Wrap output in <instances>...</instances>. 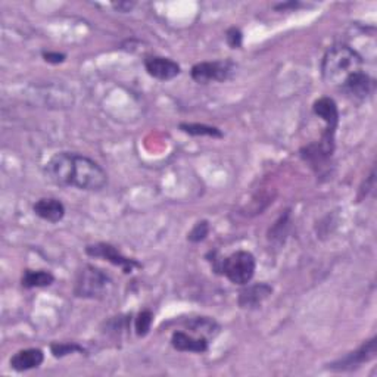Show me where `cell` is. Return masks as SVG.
<instances>
[{
    "label": "cell",
    "instance_id": "obj_5",
    "mask_svg": "<svg viewBox=\"0 0 377 377\" xmlns=\"http://www.w3.org/2000/svg\"><path fill=\"white\" fill-rule=\"evenodd\" d=\"M377 354V339L371 337L366 341L360 348L347 354L345 356L329 364V370L332 371H351L361 367L364 363L374 360Z\"/></svg>",
    "mask_w": 377,
    "mask_h": 377
},
{
    "label": "cell",
    "instance_id": "obj_3",
    "mask_svg": "<svg viewBox=\"0 0 377 377\" xmlns=\"http://www.w3.org/2000/svg\"><path fill=\"white\" fill-rule=\"evenodd\" d=\"M257 269L255 257L248 251H236L232 255L221 258L218 271L227 277L235 285H248Z\"/></svg>",
    "mask_w": 377,
    "mask_h": 377
},
{
    "label": "cell",
    "instance_id": "obj_12",
    "mask_svg": "<svg viewBox=\"0 0 377 377\" xmlns=\"http://www.w3.org/2000/svg\"><path fill=\"white\" fill-rule=\"evenodd\" d=\"M45 361V354L39 348H27L18 351L12 358H11V367L15 371H28L33 368L40 367Z\"/></svg>",
    "mask_w": 377,
    "mask_h": 377
},
{
    "label": "cell",
    "instance_id": "obj_19",
    "mask_svg": "<svg viewBox=\"0 0 377 377\" xmlns=\"http://www.w3.org/2000/svg\"><path fill=\"white\" fill-rule=\"evenodd\" d=\"M50 351H52L55 358H64L69 354L84 352V348L80 347L79 344H75V342H72V344L71 342H62V344H52Z\"/></svg>",
    "mask_w": 377,
    "mask_h": 377
},
{
    "label": "cell",
    "instance_id": "obj_13",
    "mask_svg": "<svg viewBox=\"0 0 377 377\" xmlns=\"http://www.w3.org/2000/svg\"><path fill=\"white\" fill-rule=\"evenodd\" d=\"M171 345L180 352L203 354L208 351V339L203 336H192L184 332H174L171 336Z\"/></svg>",
    "mask_w": 377,
    "mask_h": 377
},
{
    "label": "cell",
    "instance_id": "obj_10",
    "mask_svg": "<svg viewBox=\"0 0 377 377\" xmlns=\"http://www.w3.org/2000/svg\"><path fill=\"white\" fill-rule=\"evenodd\" d=\"M273 293V288L267 283H257V285L248 286L239 293V307L240 308H257Z\"/></svg>",
    "mask_w": 377,
    "mask_h": 377
},
{
    "label": "cell",
    "instance_id": "obj_9",
    "mask_svg": "<svg viewBox=\"0 0 377 377\" xmlns=\"http://www.w3.org/2000/svg\"><path fill=\"white\" fill-rule=\"evenodd\" d=\"M145 68L150 77L161 81L173 80L181 72V68L176 61L164 58V56H147L145 60Z\"/></svg>",
    "mask_w": 377,
    "mask_h": 377
},
{
    "label": "cell",
    "instance_id": "obj_23",
    "mask_svg": "<svg viewBox=\"0 0 377 377\" xmlns=\"http://www.w3.org/2000/svg\"><path fill=\"white\" fill-rule=\"evenodd\" d=\"M43 58L49 64H62L67 56L64 53H58V52H43Z\"/></svg>",
    "mask_w": 377,
    "mask_h": 377
},
{
    "label": "cell",
    "instance_id": "obj_4",
    "mask_svg": "<svg viewBox=\"0 0 377 377\" xmlns=\"http://www.w3.org/2000/svg\"><path fill=\"white\" fill-rule=\"evenodd\" d=\"M112 285L111 277L94 266H84L75 278L74 293L79 298L98 299L109 292Z\"/></svg>",
    "mask_w": 377,
    "mask_h": 377
},
{
    "label": "cell",
    "instance_id": "obj_22",
    "mask_svg": "<svg viewBox=\"0 0 377 377\" xmlns=\"http://www.w3.org/2000/svg\"><path fill=\"white\" fill-rule=\"evenodd\" d=\"M225 40L232 49H239L242 46V31L236 27H232L225 33Z\"/></svg>",
    "mask_w": 377,
    "mask_h": 377
},
{
    "label": "cell",
    "instance_id": "obj_24",
    "mask_svg": "<svg viewBox=\"0 0 377 377\" xmlns=\"http://www.w3.org/2000/svg\"><path fill=\"white\" fill-rule=\"evenodd\" d=\"M135 5L136 4H133V2H120V4H112V6H114L118 12H130L131 9H133L135 8Z\"/></svg>",
    "mask_w": 377,
    "mask_h": 377
},
{
    "label": "cell",
    "instance_id": "obj_15",
    "mask_svg": "<svg viewBox=\"0 0 377 377\" xmlns=\"http://www.w3.org/2000/svg\"><path fill=\"white\" fill-rule=\"evenodd\" d=\"M55 281V277L52 273L45 270H26L21 278V285L26 289L33 288H46L50 286Z\"/></svg>",
    "mask_w": 377,
    "mask_h": 377
},
{
    "label": "cell",
    "instance_id": "obj_6",
    "mask_svg": "<svg viewBox=\"0 0 377 377\" xmlns=\"http://www.w3.org/2000/svg\"><path fill=\"white\" fill-rule=\"evenodd\" d=\"M235 72V64L230 61L199 62L192 68V79L196 83L208 84L213 81H227Z\"/></svg>",
    "mask_w": 377,
    "mask_h": 377
},
{
    "label": "cell",
    "instance_id": "obj_16",
    "mask_svg": "<svg viewBox=\"0 0 377 377\" xmlns=\"http://www.w3.org/2000/svg\"><path fill=\"white\" fill-rule=\"evenodd\" d=\"M186 326L191 329L193 333H196L199 336H203L206 339L214 337L220 332L218 323L215 322V320H213L210 317L192 318V320H188Z\"/></svg>",
    "mask_w": 377,
    "mask_h": 377
},
{
    "label": "cell",
    "instance_id": "obj_17",
    "mask_svg": "<svg viewBox=\"0 0 377 377\" xmlns=\"http://www.w3.org/2000/svg\"><path fill=\"white\" fill-rule=\"evenodd\" d=\"M180 130L186 135L191 136H208L214 139H221L223 133L221 130L213 125H206V124H192V123H183L180 124Z\"/></svg>",
    "mask_w": 377,
    "mask_h": 377
},
{
    "label": "cell",
    "instance_id": "obj_21",
    "mask_svg": "<svg viewBox=\"0 0 377 377\" xmlns=\"http://www.w3.org/2000/svg\"><path fill=\"white\" fill-rule=\"evenodd\" d=\"M288 227H289V211H286L285 215H281L280 220L273 225V229H271L270 233H269V239H270V240L280 239V243H281V242H283L281 236L285 237Z\"/></svg>",
    "mask_w": 377,
    "mask_h": 377
},
{
    "label": "cell",
    "instance_id": "obj_8",
    "mask_svg": "<svg viewBox=\"0 0 377 377\" xmlns=\"http://www.w3.org/2000/svg\"><path fill=\"white\" fill-rule=\"evenodd\" d=\"M341 89L347 96L355 102H364L374 93L376 81L364 71H356L341 84Z\"/></svg>",
    "mask_w": 377,
    "mask_h": 377
},
{
    "label": "cell",
    "instance_id": "obj_20",
    "mask_svg": "<svg viewBox=\"0 0 377 377\" xmlns=\"http://www.w3.org/2000/svg\"><path fill=\"white\" fill-rule=\"evenodd\" d=\"M210 233V223L206 220H202V221H198L193 229L188 232L187 235V240L192 242V243H198V242H202L206 239V236H208Z\"/></svg>",
    "mask_w": 377,
    "mask_h": 377
},
{
    "label": "cell",
    "instance_id": "obj_18",
    "mask_svg": "<svg viewBox=\"0 0 377 377\" xmlns=\"http://www.w3.org/2000/svg\"><path fill=\"white\" fill-rule=\"evenodd\" d=\"M152 323H154V314L152 311L149 310H143L137 314L136 320H135V330H136V334L139 337H143L149 333L150 327H152Z\"/></svg>",
    "mask_w": 377,
    "mask_h": 377
},
{
    "label": "cell",
    "instance_id": "obj_7",
    "mask_svg": "<svg viewBox=\"0 0 377 377\" xmlns=\"http://www.w3.org/2000/svg\"><path fill=\"white\" fill-rule=\"evenodd\" d=\"M86 252L90 257L103 258L105 261L114 264V266L120 267L124 273H131L135 269H140L142 267L136 259L127 258L116 247H112V244H109V243L89 244V247L86 248Z\"/></svg>",
    "mask_w": 377,
    "mask_h": 377
},
{
    "label": "cell",
    "instance_id": "obj_11",
    "mask_svg": "<svg viewBox=\"0 0 377 377\" xmlns=\"http://www.w3.org/2000/svg\"><path fill=\"white\" fill-rule=\"evenodd\" d=\"M33 211L37 217H40L49 223H60L65 215V206L60 199L42 198L33 205Z\"/></svg>",
    "mask_w": 377,
    "mask_h": 377
},
{
    "label": "cell",
    "instance_id": "obj_1",
    "mask_svg": "<svg viewBox=\"0 0 377 377\" xmlns=\"http://www.w3.org/2000/svg\"><path fill=\"white\" fill-rule=\"evenodd\" d=\"M45 176L56 186L87 192H99L108 184V174L96 161L74 152L55 154L45 165Z\"/></svg>",
    "mask_w": 377,
    "mask_h": 377
},
{
    "label": "cell",
    "instance_id": "obj_14",
    "mask_svg": "<svg viewBox=\"0 0 377 377\" xmlns=\"http://www.w3.org/2000/svg\"><path fill=\"white\" fill-rule=\"evenodd\" d=\"M313 111L318 118H322L326 123L327 125L326 130L334 131L336 133V128L339 124V109H337L336 102L332 98L317 99L313 105Z\"/></svg>",
    "mask_w": 377,
    "mask_h": 377
},
{
    "label": "cell",
    "instance_id": "obj_2",
    "mask_svg": "<svg viewBox=\"0 0 377 377\" xmlns=\"http://www.w3.org/2000/svg\"><path fill=\"white\" fill-rule=\"evenodd\" d=\"M363 58L356 50L347 45H334L323 56L322 75L327 84L339 86L349 77L351 74L360 71Z\"/></svg>",
    "mask_w": 377,
    "mask_h": 377
}]
</instances>
